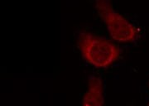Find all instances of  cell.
I'll list each match as a JSON object with an SVG mask.
<instances>
[{"mask_svg":"<svg viewBox=\"0 0 149 106\" xmlns=\"http://www.w3.org/2000/svg\"><path fill=\"white\" fill-rule=\"evenodd\" d=\"M147 106H149V102H148V105H147Z\"/></svg>","mask_w":149,"mask_h":106,"instance_id":"277c9868","label":"cell"},{"mask_svg":"<svg viewBox=\"0 0 149 106\" xmlns=\"http://www.w3.org/2000/svg\"><path fill=\"white\" fill-rule=\"evenodd\" d=\"M104 86L103 80L97 75H91L88 80L87 90L81 101V106H104Z\"/></svg>","mask_w":149,"mask_h":106,"instance_id":"3957f363","label":"cell"},{"mask_svg":"<svg viewBox=\"0 0 149 106\" xmlns=\"http://www.w3.org/2000/svg\"><path fill=\"white\" fill-rule=\"evenodd\" d=\"M95 8L113 39L119 43H131L138 37V28L115 10L111 2L98 0L95 2Z\"/></svg>","mask_w":149,"mask_h":106,"instance_id":"7a4b0ae2","label":"cell"},{"mask_svg":"<svg viewBox=\"0 0 149 106\" xmlns=\"http://www.w3.org/2000/svg\"><path fill=\"white\" fill-rule=\"evenodd\" d=\"M77 46L85 61L98 69L110 66L120 56L116 44L87 31L79 32Z\"/></svg>","mask_w":149,"mask_h":106,"instance_id":"6da1fadb","label":"cell"}]
</instances>
